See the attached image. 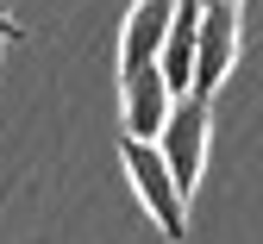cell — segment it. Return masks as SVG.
Instances as JSON below:
<instances>
[{
	"instance_id": "cell-1",
	"label": "cell",
	"mask_w": 263,
	"mask_h": 244,
	"mask_svg": "<svg viewBox=\"0 0 263 244\" xmlns=\"http://www.w3.org/2000/svg\"><path fill=\"white\" fill-rule=\"evenodd\" d=\"M119 157H125V176H132V188H138L144 213L157 219V232L170 238V244H182V238H188V194H182V182L170 176L163 151H157V144H138V138H125Z\"/></svg>"
},
{
	"instance_id": "cell-2",
	"label": "cell",
	"mask_w": 263,
	"mask_h": 244,
	"mask_svg": "<svg viewBox=\"0 0 263 244\" xmlns=\"http://www.w3.org/2000/svg\"><path fill=\"white\" fill-rule=\"evenodd\" d=\"M207 144H213V100L182 94L176 113H170V125H163V138H157V151H163V163H170V176L182 182V194H194V182H201Z\"/></svg>"
},
{
	"instance_id": "cell-3",
	"label": "cell",
	"mask_w": 263,
	"mask_h": 244,
	"mask_svg": "<svg viewBox=\"0 0 263 244\" xmlns=\"http://www.w3.org/2000/svg\"><path fill=\"white\" fill-rule=\"evenodd\" d=\"M238 57H245V19H238V7H207L201 50H194V94L213 100L226 88V76L238 69Z\"/></svg>"
},
{
	"instance_id": "cell-4",
	"label": "cell",
	"mask_w": 263,
	"mask_h": 244,
	"mask_svg": "<svg viewBox=\"0 0 263 244\" xmlns=\"http://www.w3.org/2000/svg\"><path fill=\"white\" fill-rule=\"evenodd\" d=\"M176 113V94L170 82H163V69H132V76H119V119H125V138H138V144H157L163 125H170Z\"/></svg>"
},
{
	"instance_id": "cell-5",
	"label": "cell",
	"mask_w": 263,
	"mask_h": 244,
	"mask_svg": "<svg viewBox=\"0 0 263 244\" xmlns=\"http://www.w3.org/2000/svg\"><path fill=\"white\" fill-rule=\"evenodd\" d=\"M170 19H176V0H138L119 25V76L132 69H151L163 57V38H170Z\"/></svg>"
},
{
	"instance_id": "cell-6",
	"label": "cell",
	"mask_w": 263,
	"mask_h": 244,
	"mask_svg": "<svg viewBox=\"0 0 263 244\" xmlns=\"http://www.w3.org/2000/svg\"><path fill=\"white\" fill-rule=\"evenodd\" d=\"M201 19H207V0H176V19H170V38H163V82H170V94H194V50H201Z\"/></svg>"
},
{
	"instance_id": "cell-7",
	"label": "cell",
	"mask_w": 263,
	"mask_h": 244,
	"mask_svg": "<svg viewBox=\"0 0 263 244\" xmlns=\"http://www.w3.org/2000/svg\"><path fill=\"white\" fill-rule=\"evenodd\" d=\"M0 38H7V44H19V38H25V25H19L7 7H0Z\"/></svg>"
},
{
	"instance_id": "cell-8",
	"label": "cell",
	"mask_w": 263,
	"mask_h": 244,
	"mask_svg": "<svg viewBox=\"0 0 263 244\" xmlns=\"http://www.w3.org/2000/svg\"><path fill=\"white\" fill-rule=\"evenodd\" d=\"M207 7H245V0H207Z\"/></svg>"
},
{
	"instance_id": "cell-9",
	"label": "cell",
	"mask_w": 263,
	"mask_h": 244,
	"mask_svg": "<svg viewBox=\"0 0 263 244\" xmlns=\"http://www.w3.org/2000/svg\"><path fill=\"white\" fill-rule=\"evenodd\" d=\"M0 50H7V38H0Z\"/></svg>"
}]
</instances>
